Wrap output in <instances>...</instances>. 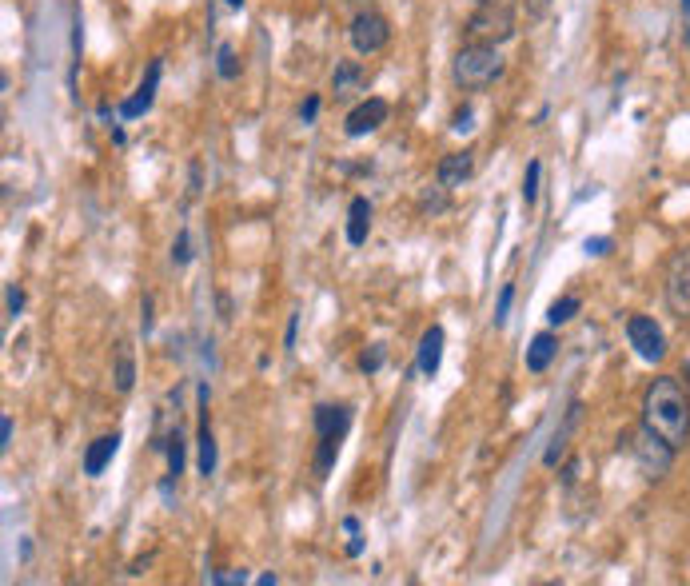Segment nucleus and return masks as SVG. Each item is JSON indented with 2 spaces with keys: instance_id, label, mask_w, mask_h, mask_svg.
Returning <instances> with one entry per match:
<instances>
[{
  "instance_id": "obj_10",
  "label": "nucleus",
  "mask_w": 690,
  "mask_h": 586,
  "mask_svg": "<svg viewBox=\"0 0 690 586\" xmlns=\"http://www.w3.org/2000/svg\"><path fill=\"white\" fill-rule=\"evenodd\" d=\"M160 72H164V60H152L148 64V72H144V80H140V88L120 104V120H140L152 104H156V88H160Z\"/></svg>"
},
{
  "instance_id": "obj_25",
  "label": "nucleus",
  "mask_w": 690,
  "mask_h": 586,
  "mask_svg": "<svg viewBox=\"0 0 690 586\" xmlns=\"http://www.w3.org/2000/svg\"><path fill=\"white\" fill-rule=\"evenodd\" d=\"M192 256H196V252H192V232L180 228V232H176V244H172V264H176V268H188Z\"/></svg>"
},
{
  "instance_id": "obj_26",
  "label": "nucleus",
  "mask_w": 690,
  "mask_h": 586,
  "mask_svg": "<svg viewBox=\"0 0 690 586\" xmlns=\"http://www.w3.org/2000/svg\"><path fill=\"white\" fill-rule=\"evenodd\" d=\"M383 363H387V347H383V343H371V347L359 355V371H363V375H375Z\"/></svg>"
},
{
  "instance_id": "obj_23",
  "label": "nucleus",
  "mask_w": 690,
  "mask_h": 586,
  "mask_svg": "<svg viewBox=\"0 0 690 586\" xmlns=\"http://www.w3.org/2000/svg\"><path fill=\"white\" fill-rule=\"evenodd\" d=\"M539 180H543V164H539V160H531V164H527V172H523V188H519L527 208H535V200H539Z\"/></svg>"
},
{
  "instance_id": "obj_34",
  "label": "nucleus",
  "mask_w": 690,
  "mask_h": 586,
  "mask_svg": "<svg viewBox=\"0 0 690 586\" xmlns=\"http://www.w3.org/2000/svg\"><path fill=\"white\" fill-rule=\"evenodd\" d=\"M316 116H320V96L312 92V96L304 100V108H300V120H304V124H316Z\"/></svg>"
},
{
  "instance_id": "obj_36",
  "label": "nucleus",
  "mask_w": 690,
  "mask_h": 586,
  "mask_svg": "<svg viewBox=\"0 0 690 586\" xmlns=\"http://www.w3.org/2000/svg\"><path fill=\"white\" fill-rule=\"evenodd\" d=\"M12 447V415H0V451Z\"/></svg>"
},
{
  "instance_id": "obj_29",
  "label": "nucleus",
  "mask_w": 690,
  "mask_h": 586,
  "mask_svg": "<svg viewBox=\"0 0 690 586\" xmlns=\"http://www.w3.org/2000/svg\"><path fill=\"white\" fill-rule=\"evenodd\" d=\"M212 586H244L248 583V571H220V575H208Z\"/></svg>"
},
{
  "instance_id": "obj_19",
  "label": "nucleus",
  "mask_w": 690,
  "mask_h": 586,
  "mask_svg": "<svg viewBox=\"0 0 690 586\" xmlns=\"http://www.w3.org/2000/svg\"><path fill=\"white\" fill-rule=\"evenodd\" d=\"M112 379H116V391L120 395H128L136 387V359H132V347L128 343H116V371H112Z\"/></svg>"
},
{
  "instance_id": "obj_6",
  "label": "nucleus",
  "mask_w": 690,
  "mask_h": 586,
  "mask_svg": "<svg viewBox=\"0 0 690 586\" xmlns=\"http://www.w3.org/2000/svg\"><path fill=\"white\" fill-rule=\"evenodd\" d=\"M627 339L643 363H659L667 355V335L651 315H627Z\"/></svg>"
},
{
  "instance_id": "obj_16",
  "label": "nucleus",
  "mask_w": 690,
  "mask_h": 586,
  "mask_svg": "<svg viewBox=\"0 0 690 586\" xmlns=\"http://www.w3.org/2000/svg\"><path fill=\"white\" fill-rule=\"evenodd\" d=\"M555 355H559V335H555V331H539V335L527 343L523 363H527L531 375H543V371L555 363Z\"/></svg>"
},
{
  "instance_id": "obj_17",
  "label": "nucleus",
  "mask_w": 690,
  "mask_h": 586,
  "mask_svg": "<svg viewBox=\"0 0 690 586\" xmlns=\"http://www.w3.org/2000/svg\"><path fill=\"white\" fill-rule=\"evenodd\" d=\"M579 419H583V403L575 399V403L567 407L563 427L551 435V443H547V451H543V467H559V459H563V451H567V439H571V431L579 427Z\"/></svg>"
},
{
  "instance_id": "obj_35",
  "label": "nucleus",
  "mask_w": 690,
  "mask_h": 586,
  "mask_svg": "<svg viewBox=\"0 0 690 586\" xmlns=\"http://www.w3.org/2000/svg\"><path fill=\"white\" fill-rule=\"evenodd\" d=\"M523 4H527V16H531V20H543V16L551 12L555 0H523Z\"/></svg>"
},
{
  "instance_id": "obj_40",
  "label": "nucleus",
  "mask_w": 690,
  "mask_h": 586,
  "mask_svg": "<svg viewBox=\"0 0 690 586\" xmlns=\"http://www.w3.org/2000/svg\"><path fill=\"white\" fill-rule=\"evenodd\" d=\"M683 40H687L690 48V0H683Z\"/></svg>"
},
{
  "instance_id": "obj_41",
  "label": "nucleus",
  "mask_w": 690,
  "mask_h": 586,
  "mask_svg": "<svg viewBox=\"0 0 690 586\" xmlns=\"http://www.w3.org/2000/svg\"><path fill=\"white\" fill-rule=\"evenodd\" d=\"M256 583H260V586H276V583H280V575H260Z\"/></svg>"
},
{
  "instance_id": "obj_30",
  "label": "nucleus",
  "mask_w": 690,
  "mask_h": 586,
  "mask_svg": "<svg viewBox=\"0 0 690 586\" xmlns=\"http://www.w3.org/2000/svg\"><path fill=\"white\" fill-rule=\"evenodd\" d=\"M4 303H8V315L16 319L20 311H24V292H20V284H8V292H4Z\"/></svg>"
},
{
  "instance_id": "obj_27",
  "label": "nucleus",
  "mask_w": 690,
  "mask_h": 586,
  "mask_svg": "<svg viewBox=\"0 0 690 586\" xmlns=\"http://www.w3.org/2000/svg\"><path fill=\"white\" fill-rule=\"evenodd\" d=\"M511 299H515V284H503V292H499V299H495V327H503V323H507V315H511Z\"/></svg>"
},
{
  "instance_id": "obj_38",
  "label": "nucleus",
  "mask_w": 690,
  "mask_h": 586,
  "mask_svg": "<svg viewBox=\"0 0 690 586\" xmlns=\"http://www.w3.org/2000/svg\"><path fill=\"white\" fill-rule=\"evenodd\" d=\"M419 204H423V208H431V212H443V196H435V192H427Z\"/></svg>"
},
{
  "instance_id": "obj_24",
  "label": "nucleus",
  "mask_w": 690,
  "mask_h": 586,
  "mask_svg": "<svg viewBox=\"0 0 690 586\" xmlns=\"http://www.w3.org/2000/svg\"><path fill=\"white\" fill-rule=\"evenodd\" d=\"M344 535H347L344 555L347 559H359V555H363V527H359V519H355V515H347L344 519Z\"/></svg>"
},
{
  "instance_id": "obj_18",
  "label": "nucleus",
  "mask_w": 690,
  "mask_h": 586,
  "mask_svg": "<svg viewBox=\"0 0 690 586\" xmlns=\"http://www.w3.org/2000/svg\"><path fill=\"white\" fill-rule=\"evenodd\" d=\"M371 236V200L367 196H355L351 208H347V244L351 248H363Z\"/></svg>"
},
{
  "instance_id": "obj_3",
  "label": "nucleus",
  "mask_w": 690,
  "mask_h": 586,
  "mask_svg": "<svg viewBox=\"0 0 690 586\" xmlns=\"http://www.w3.org/2000/svg\"><path fill=\"white\" fill-rule=\"evenodd\" d=\"M467 36L475 44H507L515 36V8L507 0H479L467 16Z\"/></svg>"
},
{
  "instance_id": "obj_32",
  "label": "nucleus",
  "mask_w": 690,
  "mask_h": 586,
  "mask_svg": "<svg viewBox=\"0 0 690 586\" xmlns=\"http://www.w3.org/2000/svg\"><path fill=\"white\" fill-rule=\"evenodd\" d=\"M200 192H204V168H200V164H192V168H188V196L196 200Z\"/></svg>"
},
{
  "instance_id": "obj_28",
  "label": "nucleus",
  "mask_w": 690,
  "mask_h": 586,
  "mask_svg": "<svg viewBox=\"0 0 690 586\" xmlns=\"http://www.w3.org/2000/svg\"><path fill=\"white\" fill-rule=\"evenodd\" d=\"M475 128V108L471 104H463V108H455V116H451V132H471Z\"/></svg>"
},
{
  "instance_id": "obj_20",
  "label": "nucleus",
  "mask_w": 690,
  "mask_h": 586,
  "mask_svg": "<svg viewBox=\"0 0 690 586\" xmlns=\"http://www.w3.org/2000/svg\"><path fill=\"white\" fill-rule=\"evenodd\" d=\"M340 447H344V439H332V435H324V439L316 443V459H312L316 479H328V475H332V467H336V459H340Z\"/></svg>"
},
{
  "instance_id": "obj_7",
  "label": "nucleus",
  "mask_w": 690,
  "mask_h": 586,
  "mask_svg": "<svg viewBox=\"0 0 690 586\" xmlns=\"http://www.w3.org/2000/svg\"><path fill=\"white\" fill-rule=\"evenodd\" d=\"M387 116H391V104H387L383 96H363V100H359V104L347 112L344 132L351 136V140L371 136V132H379V128L387 124Z\"/></svg>"
},
{
  "instance_id": "obj_12",
  "label": "nucleus",
  "mask_w": 690,
  "mask_h": 586,
  "mask_svg": "<svg viewBox=\"0 0 690 586\" xmlns=\"http://www.w3.org/2000/svg\"><path fill=\"white\" fill-rule=\"evenodd\" d=\"M443 347H447V331L439 323H431L419 339V351H415V371L423 379H435L439 375V363H443Z\"/></svg>"
},
{
  "instance_id": "obj_11",
  "label": "nucleus",
  "mask_w": 690,
  "mask_h": 586,
  "mask_svg": "<svg viewBox=\"0 0 690 586\" xmlns=\"http://www.w3.org/2000/svg\"><path fill=\"white\" fill-rule=\"evenodd\" d=\"M351 419H355L351 403H316V411H312L316 439H324V435H332V439H347Z\"/></svg>"
},
{
  "instance_id": "obj_15",
  "label": "nucleus",
  "mask_w": 690,
  "mask_h": 586,
  "mask_svg": "<svg viewBox=\"0 0 690 586\" xmlns=\"http://www.w3.org/2000/svg\"><path fill=\"white\" fill-rule=\"evenodd\" d=\"M332 92H336L340 100H355V96H363V92H367V68H363L359 60H344V64H336V72H332Z\"/></svg>"
},
{
  "instance_id": "obj_8",
  "label": "nucleus",
  "mask_w": 690,
  "mask_h": 586,
  "mask_svg": "<svg viewBox=\"0 0 690 586\" xmlns=\"http://www.w3.org/2000/svg\"><path fill=\"white\" fill-rule=\"evenodd\" d=\"M667 307L679 315V319H690V252H675L671 264H667Z\"/></svg>"
},
{
  "instance_id": "obj_4",
  "label": "nucleus",
  "mask_w": 690,
  "mask_h": 586,
  "mask_svg": "<svg viewBox=\"0 0 690 586\" xmlns=\"http://www.w3.org/2000/svg\"><path fill=\"white\" fill-rule=\"evenodd\" d=\"M627 447H631V455H635V463H639V471L647 475V479H663L671 467H675V447L663 439V435H655L647 423L635 431V435H627Z\"/></svg>"
},
{
  "instance_id": "obj_33",
  "label": "nucleus",
  "mask_w": 690,
  "mask_h": 586,
  "mask_svg": "<svg viewBox=\"0 0 690 586\" xmlns=\"http://www.w3.org/2000/svg\"><path fill=\"white\" fill-rule=\"evenodd\" d=\"M300 319H304L300 311H292V315H288V331H284V347H288V351H296V335H300Z\"/></svg>"
},
{
  "instance_id": "obj_42",
  "label": "nucleus",
  "mask_w": 690,
  "mask_h": 586,
  "mask_svg": "<svg viewBox=\"0 0 690 586\" xmlns=\"http://www.w3.org/2000/svg\"><path fill=\"white\" fill-rule=\"evenodd\" d=\"M683 379H687L683 387H687V391H690V359H687V363H683Z\"/></svg>"
},
{
  "instance_id": "obj_2",
  "label": "nucleus",
  "mask_w": 690,
  "mask_h": 586,
  "mask_svg": "<svg viewBox=\"0 0 690 586\" xmlns=\"http://www.w3.org/2000/svg\"><path fill=\"white\" fill-rule=\"evenodd\" d=\"M503 76V56L495 44H463L451 60V80L463 88V92H483L491 88L495 80Z\"/></svg>"
},
{
  "instance_id": "obj_43",
  "label": "nucleus",
  "mask_w": 690,
  "mask_h": 586,
  "mask_svg": "<svg viewBox=\"0 0 690 586\" xmlns=\"http://www.w3.org/2000/svg\"><path fill=\"white\" fill-rule=\"evenodd\" d=\"M224 4H228V8H244V0H224Z\"/></svg>"
},
{
  "instance_id": "obj_37",
  "label": "nucleus",
  "mask_w": 690,
  "mask_h": 586,
  "mask_svg": "<svg viewBox=\"0 0 690 586\" xmlns=\"http://www.w3.org/2000/svg\"><path fill=\"white\" fill-rule=\"evenodd\" d=\"M140 331L152 335V295H144V319H140Z\"/></svg>"
},
{
  "instance_id": "obj_22",
  "label": "nucleus",
  "mask_w": 690,
  "mask_h": 586,
  "mask_svg": "<svg viewBox=\"0 0 690 586\" xmlns=\"http://www.w3.org/2000/svg\"><path fill=\"white\" fill-rule=\"evenodd\" d=\"M216 72H220V80H236L240 76V60H236V48L228 40L216 48Z\"/></svg>"
},
{
  "instance_id": "obj_9",
  "label": "nucleus",
  "mask_w": 690,
  "mask_h": 586,
  "mask_svg": "<svg viewBox=\"0 0 690 586\" xmlns=\"http://www.w3.org/2000/svg\"><path fill=\"white\" fill-rule=\"evenodd\" d=\"M208 403H212V387L200 383L196 387V411H200V427H196V451H200V475L212 479L216 475V439H212V419H208Z\"/></svg>"
},
{
  "instance_id": "obj_31",
  "label": "nucleus",
  "mask_w": 690,
  "mask_h": 586,
  "mask_svg": "<svg viewBox=\"0 0 690 586\" xmlns=\"http://www.w3.org/2000/svg\"><path fill=\"white\" fill-rule=\"evenodd\" d=\"M583 248H587V256H607L611 252V236H587Z\"/></svg>"
},
{
  "instance_id": "obj_39",
  "label": "nucleus",
  "mask_w": 690,
  "mask_h": 586,
  "mask_svg": "<svg viewBox=\"0 0 690 586\" xmlns=\"http://www.w3.org/2000/svg\"><path fill=\"white\" fill-rule=\"evenodd\" d=\"M575 475H579V459H571V463L563 467V483L571 487V483H575Z\"/></svg>"
},
{
  "instance_id": "obj_13",
  "label": "nucleus",
  "mask_w": 690,
  "mask_h": 586,
  "mask_svg": "<svg viewBox=\"0 0 690 586\" xmlns=\"http://www.w3.org/2000/svg\"><path fill=\"white\" fill-rule=\"evenodd\" d=\"M471 172H475V152H451V156H443L439 160V168H435V184H443L447 192L451 188H463L467 180H471Z\"/></svg>"
},
{
  "instance_id": "obj_14",
  "label": "nucleus",
  "mask_w": 690,
  "mask_h": 586,
  "mask_svg": "<svg viewBox=\"0 0 690 586\" xmlns=\"http://www.w3.org/2000/svg\"><path fill=\"white\" fill-rule=\"evenodd\" d=\"M120 443H124V435H120V431L92 439V443H88V451H84V475H88V479H100V475H104V467L116 459Z\"/></svg>"
},
{
  "instance_id": "obj_1",
  "label": "nucleus",
  "mask_w": 690,
  "mask_h": 586,
  "mask_svg": "<svg viewBox=\"0 0 690 586\" xmlns=\"http://www.w3.org/2000/svg\"><path fill=\"white\" fill-rule=\"evenodd\" d=\"M643 423L663 435L675 451L690 443V391L675 375H655L643 391Z\"/></svg>"
},
{
  "instance_id": "obj_21",
  "label": "nucleus",
  "mask_w": 690,
  "mask_h": 586,
  "mask_svg": "<svg viewBox=\"0 0 690 586\" xmlns=\"http://www.w3.org/2000/svg\"><path fill=\"white\" fill-rule=\"evenodd\" d=\"M579 311H583V299H579V295H559V299L547 307V323H551V327H563V323H571Z\"/></svg>"
},
{
  "instance_id": "obj_5",
  "label": "nucleus",
  "mask_w": 690,
  "mask_h": 586,
  "mask_svg": "<svg viewBox=\"0 0 690 586\" xmlns=\"http://www.w3.org/2000/svg\"><path fill=\"white\" fill-rule=\"evenodd\" d=\"M347 40H351V48H355L359 56H375V52H383V48L391 44V24H387V16H383V12L363 8V12H355V16H351Z\"/></svg>"
}]
</instances>
